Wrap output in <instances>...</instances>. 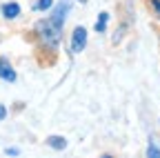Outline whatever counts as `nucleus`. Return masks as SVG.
<instances>
[{
  "mask_svg": "<svg viewBox=\"0 0 160 158\" xmlns=\"http://www.w3.org/2000/svg\"><path fill=\"white\" fill-rule=\"evenodd\" d=\"M2 16L5 18H16V16H20V5H16V3H7V5H2Z\"/></svg>",
  "mask_w": 160,
  "mask_h": 158,
  "instance_id": "5",
  "label": "nucleus"
},
{
  "mask_svg": "<svg viewBox=\"0 0 160 158\" xmlns=\"http://www.w3.org/2000/svg\"><path fill=\"white\" fill-rule=\"evenodd\" d=\"M87 45V29L85 27H76L73 33H71V51L78 54V51H82Z\"/></svg>",
  "mask_w": 160,
  "mask_h": 158,
  "instance_id": "2",
  "label": "nucleus"
},
{
  "mask_svg": "<svg viewBox=\"0 0 160 158\" xmlns=\"http://www.w3.org/2000/svg\"><path fill=\"white\" fill-rule=\"evenodd\" d=\"M147 156L149 158H160V149L153 145V143H149V149H147Z\"/></svg>",
  "mask_w": 160,
  "mask_h": 158,
  "instance_id": "9",
  "label": "nucleus"
},
{
  "mask_svg": "<svg viewBox=\"0 0 160 158\" xmlns=\"http://www.w3.org/2000/svg\"><path fill=\"white\" fill-rule=\"evenodd\" d=\"M51 5H53V0H38V3H36L33 7H36L38 11H45V9H49Z\"/></svg>",
  "mask_w": 160,
  "mask_h": 158,
  "instance_id": "8",
  "label": "nucleus"
},
{
  "mask_svg": "<svg viewBox=\"0 0 160 158\" xmlns=\"http://www.w3.org/2000/svg\"><path fill=\"white\" fill-rule=\"evenodd\" d=\"M0 78L7 80V83H13L16 80V71L11 69V65H9L7 58H0Z\"/></svg>",
  "mask_w": 160,
  "mask_h": 158,
  "instance_id": "4",
  "label": "nucleus"
},
{
  "mask_svg": "<svg viewBox=\"0 0 160 158\" xmlns=\"http://www.w3.org/2000/svg\"><path fill=\"white\" fill-rule=\"evenodd\" d=\"M80 3H87V0H80Z\"/></svg>",
  "mask_w": 160,
  "mask_h": 158,
  "instance_id": "12",
  "label": "nucleus"
},
{
  "mask_svg": "<svg viewBox=\"0 0 160 158\" xmlns=\"http://www.w3.org/2000/svg\"><path fill=\"white\" fill-rule=\"evenodd\" d=\"M67 11H69V0H62V3H58V5H56V11H53V16H51V20L58 23V25H62Z\"/></svg>",
  "mask_w": 160,
  "mask_h": 158,
  "instance_id": "3",
  "label": "nucleus"
},
{
  "mask_svg": "<svg viewBox=\"0 0 160 158\" xmlns=\"http://www.w3.org/2000/svg\"><path fill=\"white\" fill-rule=\"evenodd\" d=\"M151 5H153V9L160 13V0H151Z\"/></svg>",
  "mask_w": 160,
  "mask_h": 158,
  "instance_id": "10",
  "label": "nucleus"
},
{
  "mask_svg": "<svg viewBox=\"0 0 160 158\" xmlns=\"http://www.w3.org/2000/svg\"><path fill=\"white\" fill-rule=\"evenodd\" d=\"M5 116H7V109H5L2 105H0V120H2V118H5Z\"/></svg>",
  "mask_w": 160,
  "mask_h": 158,
  "instance_id": "11",
  "label": "nucleus"
},
{
  "mask_svg": "<svg viewBox=\"0 0 160 158\" xmlns=\"http://www.w3.org/2000/svg\"><path fill=\"white\" fill-rule=\"evenodd\" d=\"M36 29H38L40 40H42L47 47H58L60 33H62V25H58V23L51 20V18H47V20H40Z\"/></svg>",
  "mask_w": 160,
  "mask_h": 158,
  "instance_id": "1",
  "label": "nucleus"
},
{
  "mask_svg": "<svg viewBox=\"0 0 160 158\" xmlns=\"http://www.w3.org/2000/svg\"><path fill=\"white\" fill-rule=\"evenodd\" d=\"M47 145L53 147V149H65L67 147V140H65L62 136H49L47 138Z\"/></svg>",
  "mask_w": 160,
  "mask_h": 158,
  "instance_id": "6",
  "label": "nucleus"
},
{
  "mask_svg": "<svg viewBox=\"0 0 160 158\" xmlns=\"http://www.w3.org/2000/svg\"><path fill=\"white\" fill-rule=\"evenodd\" d=\"M107 20H109V13H107V11L98 13V25H96V31H105V29H107Z\"/></svg>",
  "mask_w": 160,
  "mask_h": 158,
  "instance_id": "7",
  "label": "nucleus"
}]
</instances>
